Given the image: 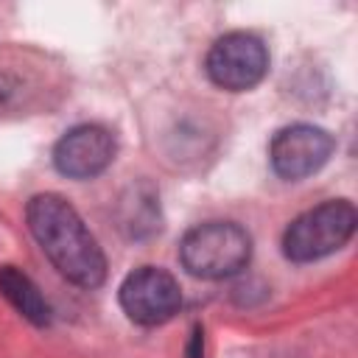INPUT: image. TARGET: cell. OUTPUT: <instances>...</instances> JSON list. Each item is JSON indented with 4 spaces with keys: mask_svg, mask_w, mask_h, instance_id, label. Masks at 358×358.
Here are the masks:
<instances>
[{
    "mask_svg": "<svg viewBox=\"0 0 358 358\" xmlns=\"http://www.w3.org/2000/svg\"><path fill=\"white\" fill-rule=\"evenodd\" d=\"M25 218L62 277L81 288H98L106 280V257L67 199L59 193H39L28 201Z\"/></svg>",
    "mask_w": 358,
    "mask_h": 358,
    "instance_id": "1",
    "label": "cell"
},
{
    "mask_svg": "<svg viewBox=\"0 0 358 358\" xmlns=\"http://www.w3.org/2000/svg\"><path fill=\"white\" fill-rule=\"evenodd\" d=\"M252 257V238L232 221H207L185 232L179 243L182 266L201 280H224L246 268Z\"/></svg>",
    "mask_w": 358,
    "mask_h": 358,
    "instance_id": "2",
    "label": "cell"
},
{
    "mask_svg": "<svg viewBox=\"0 0 358 358\" xmlns=\"http://www.w3.org/2000/svg\"><path fill=\"white\" fill-rule=\"evenodd\" d=\"M355 207L344 199L324 201L296 215L282 235V255L291 263H310L341 249L355 232Z\"/></svg>",
    "mask_w": 358,
    "mask_h": 358,
    "instance_id": "3",
    "label": "cell"
},
{
    "mask_svg": "<svg viewBox=\"0 0 358 358\" xmlns=\"http://www.w3.org/2000/svg\"><path fill=\"white\" fill-rule=\"evenodd\" d=\"M204 70L215 87L229 92H243L263 81L268 70V50L260 36L246 31H232L213 42Z\"/></svg>",
    "mask_w": 358,
    "mask_h": 358,
    "instance_id": "4",
    "label": "cell"
},
{
    "mask_svg": "<svg viewBox=\"0 0 358 358\" xmlns=\"http://www.w3.org/2000/svg\"><path fill=\"white\" fill-rule=\"evenodd\" d=\"M117 299L123 313L131 322L143 327H154L173 319V313L182 308V288L176 277L168 274L165 268L143 266V268H134L120 282Z\"/></svg>",
    "mask_w": 358,
    "mask_h": 358,
    "instance_id": "5",
    "label": "cell"
},
{
    "mask_svg": "<svg viewBox=\"0 0 358 358\" xmlns=\"http://www.w3.org/2000/svg\"><path fill=\"white\" fill-rule=\"evenodd\" d=\"M333 148H336V140L330 131L310 126V123H294V126L280 129L271 137L268 162L280 179L296 182V179L316 173L330 159Z\"/></svg>",
    "mask_w": 358,
    "mask_h": 358,
    "instance_id": "6",
    "label": "cell"
},
{
    "mask_svg": "<svg viewBox=\"0 0 358 358\" xmlns=\"http://www.w3.org/2000/svg\"><path fill=\"white\" fill-rule=\"evenodd\" d=\"M115 159V137L109 129L84 123L70 129L53 148V165L70 179H92Z\"/></svg>",
    "mask_w": 358,
    "mask_h": 358,
    "instance_id": "7",
    "label": "cell"
},
{
    "mask_svg": "<svg viewBox=\"0 0 358 358\" xmlns=\"http://www.w3.org/2000/svg\"><path fill=\"white\" fill-rule=\"evenodd\" d=\"M0 294L14 305V310L28 319L36 327L50 324V305L34 285L28 274H22L17 266H0Z\"/></svg>",
    "mask_w": 358,
    "mask_h": 358,
    "instance_id": "8",
    "label": "cell"
},
{
    "mask_svg": "<svg viewBox=\"0 0 358 358\" xmlns=\"http://www.w3.org/2000/svg\"><path fill=\"white\" fill-rule=\"evenodd\" d=\"M187 355L190 358H204V336H201L199 324L193 327V336H190V344H187Z\"/></svg>",
    "mask_w": 358,
    "mask_h": 358,
    "instance_id": "9",
    "label": "cell"
},
{
    "mask_svg": "<svg viewBox=\"0 0 358 358\" xmlns=\"http://www.w3.org/2000/svg\"><path fill=\"white\" fill-rule=\"evenodd\" d=\"M11 95H14V81L8 76H0V109L11 101Z\"/></svg>",
    "mask_w": 358,
    "mask_h": 358,
    "instance_id": "10",
    "label": "cell"
}]
</instances>
